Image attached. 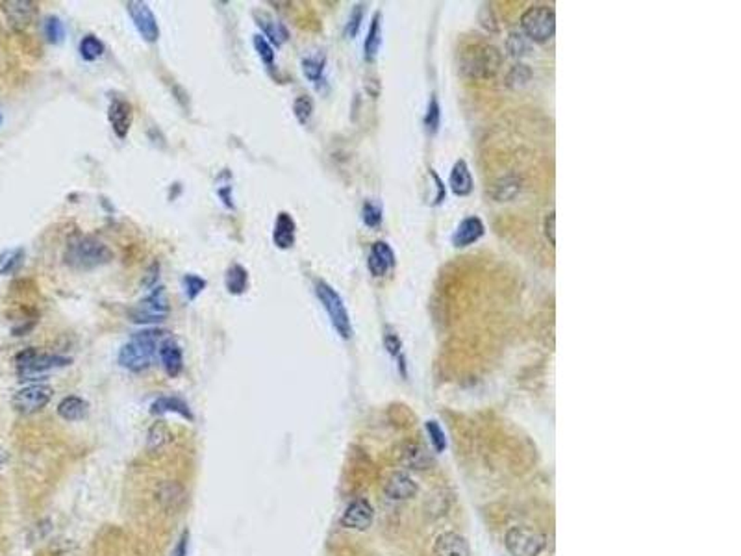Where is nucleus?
<instances>
[{"label": "nucleus", "instance_id": "1", "mask_svg": "<svg viewBox=\"0 0 741 556\" xmlns=\"http://www.w3.org/2000/svg\"><path fill=\"white\" fill-rule=\"evenodd\" d=\"M167 336H171V334L164 329H158V327H146L139 332H134L130 339L119 349V365L132 371V373H141V371L149 369L150 364L158 356L159 343L164 342Z\"/></svg>", "mask_w": 741, "mask_h": 556}, {"label": "nucleus", "instance_id": "2", "mask_svg": "<svg viewBox=\"0 0 741 556\" xmlns=\"http://www.w3.org/2000/svg\"><path fill=\"white\" fill-rule=\"evenodd\" d=\"M114 260V252L100 242L99 237L89 234H76L67 242L64 252V262L74 271H93Z\"/></svg>", "mask_w": 741, "mask_h": 556}, {"label": "nucleus", "instance_id": "3", "mask_svg": "<svg viewBox=\"0 0 741 556\" xmlns=\"http://www.w3.org/2000/svg\"><path fill=\"white\" fill-rule=\"evenodd\" d=\"M502 58L499 49L487 43H473L465 46L459 59V69L464 76L474 78V80H486L499 73Z\"/></svg>", "mask_w": 741, "mask_h": 556}, {"label": "nucleus", "instance_id": "4", "mask_svg": "<svg viewBox=\"0 0 741 556\" xmlns=\"http://www.w3.org/2000/svg\"><path fill=\"white\" fill-rule=\"evenodd\" d=\"M15 364H17V374L21 380H43V377L56 369H64L73 364V360L67 356L46 354L34 347H28L15 356Z\"/></svg>", "mask_w": 741, "mask_h": 556}, {"label": "nucleus", "instance_id": "5", "mask_svg": "<svg viewBox=\"0 0 741 556\" xmlns=\"http://www.w3.org/2000/svg\"><path fill=\"white\" fill-rule=\"evenodd\" d=\"M169 314H171V306H169L165 287L154 286L149 295L128 308L126 315L130 323L141 324V327H154V324L167 321Z\"/></svg>", "mask_w": 741, "mask_h": 556}, {"label": "nucleus", "instance_id": "6", "mask_svg": "<svg viewBox=\"0 0 741 556\" xmlns=\"http://www.w3.org/2000/svg\"><path fill=\"white\" fill-rule=\"evenodd\" d=\"M315 295H317L319 302L323 304L324 312L330 317V323H332L337 336L343 337V339H350L354 330H352L349 310H347L342 295L324 280H315Z\"/></svg>", "mask_w": 741, "mask_h": 556}, {"label": "nucleus", "instance_id": "7", "mask_svg": "<svg viewBox=\"0 0 741 556\" xmlns=\"http://www.w3.org/2000/svg\"><path fill=\"white\" fill-rule=\"evenodd\" d=\"M524 36L534 43H547L554 37L556 14L550 6H532L521 17Z\"/></svg>", "mask_w": 741, "mask_h": 556}, {"label": "nucleus", "instance_id": "8", "mask_svg": "<svg viewBox=\"0 0 741 556\" xmlns=\"http://www.w3.org/2000/svg\"><path fill=\"white\" fill-rule=\"evenodd\" d=\"M545 545V534L527 527H512L506 532V549L512 556H539Z\"/></svg>", "mask_w": 741, "mask_h": 556}, {"label": "nucleus", "instance_id": "9", "mask_svg": "<svg viewBox=\"0 0 741 556\" xmlns=\"http://www.w3.org/2000/svg\"><path fill=\"white\" fill-rule=\"evenodd\" d=\"M52 395H54V389L50 388L49 384H30L11 397V406L19 414H36L49 404Z\"/></svg>", "mask_w": 741, "mask_h": 556}, {"label": "nucleus", "instance_id": "10", "mask_svg": "<svg viewBox=\"0 0 741 556\" xmlns=\"http://www.w3.org/2000/svg\"><path fill=\"white\" fill-rule=\"evenodd\" d=\"M126 9L130 19H132L134 26H136L137 34L141 36L143 41L150 43V45H152V43H158L159 24L156 15L152 14V9L149 8V4H146V2L132 0V2H128L126 4Z\"/></svg>", "mask_w": 741, "mask_h": 556}, {"label": "nucleus", "instance_id": "11", "mask_svg": "<svg viewBox=\"0 0 741 556\" xmlns=\"http://www.w3.org/2000/svg\"><path fill=\"white\" fill-rule=\"evenodd\" d=\"M108 121L115 136H117L119 139H124V137L128 136V132H130V128H132L134 123L132 104L128 101H124V99H121V96H114L108 106Z\"/></svg>", "mask_w": 741, "mask_h": 556}, {"label": "nucleus", "instance_id": "12", "mask_svg": "<svg viewBox=\"0 0 741 556\" xmlns=\"http://www.w3.org/2000/svg\"><path fill=\"white\" fill-rule=\"evenodd\" d=\"M2 14L11 30H24L36 17L37 4L30 0H9L2 4Z\"/></svg>", "mask_w": 741, "mask_h": 556}, {"label": "nucleus", "instance_id": "13", "mask_svg": "<svg viewBox=\"0 0 741 556\" xmlns=\"http://www.w3.org/2000/svg\"><path fill=\"white\" fill-rule=\"evenodd\" d=\"M374 520V508L367 499H356L345 508L342 515V525L345 529L367 530Z\"/></svg>", "mask_w": 741, "mask_h": 556}, {"label": "nucleus", "instance_id": "14", "mask_svg": "<svg viewBox=\"0 0 741 556\" xmlns=\"http://www.w3.org/2000/svg\"><path fill=\"white\" fill-rule=\"evenodd\" d=\"M369 273L377 278L386 277L395 267V252L386 242H374L367 258Z\"/></svg>", "mask_w": 741, "mask_h": 556}, {"label": "nucleus", "instance_id": "15", "mask_svg": "<svg viewBox=\"0 0 741 556\" xmlns=\"http://www.w3.org/2000/svg\"><path fill=\"white\" fill-rule=\"evenodd\" d=\"M158 358L159 362H161V365H164L165 373H167L171 379H176L178 374L184 371L182 347L178 345V342L174 337L167 336L164 342L159 343Z\"/></svg>", "mask_w": 741, "mask_h": 556}, {"label": "nucleus", "instance_id": "16", "mask_svg": "<svg viewBox=\"0 0 741 556\" xmlns=\"http://www.w3.org/2000/svg\"><path fill=\"white\" fill-rule=\"evenodd\" d=\"M254 19L256 24L262 30V36L273 45V49L274 46L280 49L282 45H286L287 39H289V30H287L286 24L280 23L273 15L265 14V11H254Z\"/></svg>", "mask_w": 741, "mask_h": 556}, {"label": "nucleus", "instance_id": "17", "mask_svg": "<svg viewBox=\"0 0 741 556\" xmlns=\"http://www.w3.org/2000/svg\"><path fill=\"white\" fill-rule=\"evenodd\" d=\"M484 232H486V227H484L480 217H477V215L465 217V219L458 224L454 234H452V245L458 247V249L473 245V243H477L478 239L484 236Z\"/></svg>", "mask_w": 741, "mask_h": 556}, {"label": "nucleus", "instance_id": "18", "mask_svg": "<svg viewBox=\"0 0 741 556\" xmlns=\"http://www.w3.org/2000/svg\"><path fill=\"white\" fill-rule=\"evenodd\" d=\"M297 239V223L287 212H280L274 219L273 228V243L280 251H287L295 245Z\"/></svg>", "mask_w": 741, "mask_h": 556}, {"label": "nucleus", "instance_id": "19", "mask_svg": "<svg viewBox=\"0 0 741 556\" xmlns=\"http://www.w3.org/2000/svg\"><path fill=\"white\" fill-rule=\"evenodd\" d=\"M150 414H154V415L178 414L180 417H184V420H187V421L195 420V417H193L192 408H189V404L184 401L182 397H176V395L158 397V399L150 404Z\"/></svg>", "mask_w": 741, "mask_h": 556}, {"label": "nucleus", "instance_id": "20", "mask_svg": "<svg viewBox=\"0 0 741 556\" xmlns=\"http://www.w3.org/2000/svg\"><path fill=\"white\" fill-rule=\"evenodd\" d=\"M434 556H469L467 540L456 532L442 534L434 543Z\"/></svg>", "mask_w": 741, "mask_h": 556}, {"label": "nucleus", "instance_id": "21", "mask_svg": "<svg viewBox=\"0 0 741 556\" xmlns=\"http://www.w3.org/2000/svg\"><path fill=\"white\" fill-rule=\"evenodd\" d=\"M87 414H89V402L78 395L64 397L58 404V415L69 423L86 420Z\"/></svg>", "mask_w": 741, "mask_h": 556}, {"label": "nucleus", "instance_id": "22", "mask_svg": "<svg viewBox=\"0 0 741 556\" xmlns=\"http://www.w3.org/2000/svg\"><path fill=\"white\" fill-rule=\"evenodd\" d=\"M417 493V484L406 473H395L386 484V495L395 501L412 499Z\"/></svg>", "mask_w": 741, "mask_h": 556}, {"label": "nucleus", "instance_id": "23", "mask_svg": "<svg viewBox=\"0 0 741 556\" xmlns=\"http://www.w3.org/2000/svg\"><path fill=\"white\" fill-rule=\"evenodd\" d=\"M449 186L452 193L458 197H467L469 193L473 192V177H471V171H469V165L465 164V160H458L454 164V167L450 171Z\"/></svg>", "mask_w": 741, "mask_h": 556}, {"label": "nucleus", "instance_id": "24", "mask_svg": "<svg viewBox=\"0 0 741 556\" xmlns=\"http://www.w3.org/2000/svg\"><path fill=\"white\" fill-rule=\"evenodd\" d=\"M382 46V14L377 11L371 19V26H369L367 37L364 43V56L367 61H374Z\"/></svg>", "mask_w": 741, "mask_h": 556}, {"label": "nucleus", "instance_id": "25", "mask_svg": "<svg viewBox=\"0 0 741 556\" xmlns=\"http://www.w3.org/2000/svg\"><path fill=\"white\" fill-rule=\"evenodd\" d=\"M224 286L230 295H243L249 287V271L242 264H232L224 274Z\"/></svg>", "mask_w": 741, "mask_h": 556}, {"label": "nucleus", "instance_id": "26", "mask_svg": "<svg viewBox=\"0 0 741 556\" xmlns=\"http://www.w3.org/2000/svg\"><path fill=\"white\" fill-rule=\"evenodd\" d=\"M300 67H302V73H304V76L308 78L309 82H323L324 67H327V56L321 54V52H319V54L304 56L302 61H300Z\"/></svg>", "mask_w": 741, "mask_h": 556}, {"label": "nucleus", "instance_id": "27", "mask_svg": "<svg viewBox=\"0 0 741 556\" xmlns=\"http://www.w3.org/2000/svg\"><path fill=\"white\" fill-rule=\"evenodd\" d=\"M104 51H106L104 43L100 41L96 36H93V34H87V36H84L82 39H80V45H78L80 58H82L84 61H89V64H91V61H96L99 58H102Z\"/></svg>", "mask_w": 741, "mask_h": 556}, {"label": "nucleus", "instance_id": "28", "mask_svg": "<svg viewBox=\"0 0 741 556\" xmlns=\"http://www.w3.org/2000/svg\"><path fill=\"white\" fill-rule=\"evenodd\" d=\"M43 34H45L46 41L52 43V45H59V43H64L67 30H65L61 19L56 17V15H49L43 21Z\"/></svg>", "mask_w": 741, "mask_h": 556}, {"label": "nucleus", "instance_id": "29", "mask_svg": "<svg viewBox=\"0 0 741 556\" xmlns=\"http://www.w3.org/2000/svg\"><path fill=\"white\" fill-rule=\"evenodd\" d=\"M519 192H521V180H519L517 177H506L502 178L500 182H497L495 193H493V195H495L497 201L504 202L515 199V197L519 195Z\"/></svg>", "mask_w": 741, "mask_h": 556}, {"label": "nucleus", "instance_id": "30", "mask_svg": "<svg viewBox=\"0 0 741 556\" xmlns=\"http://www.w3.org/2000/svg\"><path fill=\"white\" fill-rule=\"evenodd\" d=\"M24 262V249H9V251L0 254V274H11L23 265Z\"/></svg>", "mask_w": 741, "mask_h": 556}, {"label": "nucleus", "instance_id": "31", "mask_svg": "<svg viewBox=\"0 0 741 556\" xmlns=\"http://www.w3.org/2000/svg\"><path fill=\"white\" fill-rule=\"evenodd\" d=\"M252 45H254V51L258 52V58L262 59V64L267 69H273L274 58H277V52H274L273 45H271L262 34L252 36Z\"/></svg>", "mask_w": 741, "mask_h": 556}, {"label": "nucleus", "instance_id": "32", "mask_svg": "<svg viewBox=\"0 0 741 556\" xmlns=\"http://www.w3.org/2000/svg\"><path fill=\"white\" fill-rule=\"evenodd\" d=\"M314 110H315L314 99H312L309 95H299L295 101H293V114H295L297 121H299L300 124L309 123V119H312V115H314Z\"/></svg>", "mask_w": 741, "mask_h": 556}, {"label": "nucleus", "instance_id": "33", "mask_svg": "<svg viewBox=\"0 0 741 556\" xmlns=\"http://www.w3.org/2000/svg\"><path fill=\"white\" fill-rule=\"evenodd\" d=\"M182 286H184V293H186L187 297V301H197V297L200 295V293L204 292L206 286H208V282H206V278L199 277V274L195 273H187L184 274L182 278Z\"/></svg>", "mask_w": 741, "mask_h": 556}, {"label": "nucleus", "instance_id": "34", "mask_svg": "<svg viewBox=\"0 0 741 556\" xmlns=\"http://www.w3.org/2000/svg\"><path fill=\"white\" fill-rule=\"evenodd\" d=\"M159 499L167 508H178L184 502V490L178 484H165L159 490Z\"/></svg>", "mask_w": 741, "mask_h": 556}, {"label": "nucleus", "instance_id": "35", "mask_svg": "<svg viewBox=\"0 0 741 556\" xmlns=\"http://www.w3.org/2000/svg\"><path fill=\"white\" fill-rule=\"evenodd\" d=\"M439 124H442V108L436 95H432V99L428 101L427 115H424V128L428 134H436L439 130Z\"/></svg>", "mask_w": 741, "mask_h": 556}, {"label": "nucleus", "instance_id": "36", "mask_svg": "<svg viewBox=\"0 0 741 556\" xmlns=\"http://www.w3.org/2000/svg\"><path fill=\"white\" fill-rule=\"evenodd\" d=\"M362 221L367 228H378L382 224V206L374 201H367L362 208Z\"/></svg>", "mask_w": 741, "mask_h": 556}, {"label": "nucleus", "instance_id": "37", "mask_svg": "<svg viewBox=\"0 0 741 556\" xmlns=\"http://www.w3.org/2000/svg\"><path fill=\"white\" fill-rule=\"evenodd\" d=\"M169 438H171V434H169L167 427L161 423H156L149 430V449H161L169 442Z\"/></svg>", "mask_w": 741, "mask_h": 556}, {"label": "nucleus", "instance_id": "38", "mask_svg": "<svg viewBox=\"0 0 741 556\" xmlns=\"http://www.w3.org/2000/svg\"><path fill=\"white\" fill-rule=\"evenodd\" d=\"M427 432L430 436V442H432L434 449L437 452H443L447 449V438L445 432L442 430L437 421H427Z\"/></svg>", "mask_w": 741, "mask_h": 556}, {"label": "nucleus", "instance_id": "39", "mask_svg": "<svg viewBox=\"0 0 741 556\" xmlns=\"http://www.w3.org/2000/svg\"><path fill=\"white\" fill-rule=\"evenodd\" d=\"M364 14H365V6L364 4H356L354 8H352V11H350L349 21H347V28H345L347 36H349V37H356V36H358L359 26H362V21H364Z\"/></svg>", "mask_w": 741, "mask_h": 556}, {"label": "nucleus", "instance_id": "40", "mask_svg": "<svg viewBox=\"0 0 741 556\" xmlns=\"http://www.w3.org/2000/svg\"><path fill=\"white\" fill-rule=\"evenodd\" d=\"M528 80H530V69L527 65H515L508 74V86L512 87H523Z\"/></svg>", "mask_w": 741, "mask_h": 556}, {"label": "nucleus", "instance_id": "41", "mask_svg": "<svg viewBox=\"0 0 741 556\" xmlns=\"http://www.w3.org/2000/svg\"><path fill=\"white\" fill-rule=\"evenodd\" d=\"M384 347H386L387 352H389L392 356H395V358H399L400 356V351H402V342H400V337L397 336L392 329H387L386 334H384Z\"/></svg>", "mask_w": 741, "mask_h": 556}, {"label": "nucleus", "instance_id": "42", "mask_svg": "<svg viewBox=\"0 0 741 556\" xmlns=\"http://www.w3.org/2000/svg\"><path fill=\"white\" fill-rule=\"evenodd\" d=\"M508 51L514 56H523L528 51L527 43H524V37L521 34H512L508 41Z\"/></svg>", "mask_w": 741, "mask_h": 556}, {"label": "nucleus", "instance_id": "43", "mask_svg": "<svg viewBox=\"0 0 741 556\" xmlns=\"http://www.w3.org/2000/svg\"><path fill=\"white\" fill-rule=\"evenodd\" d=\"M554 212H550L549 215H547V219H545V236L549 237V242L550 245H554L556 243V234H554V223H556V217H554Z\"/></svg>", "mask_w": 741, "mask_h": 556}, {"label": "nucleus", "instance_id": "44", "mask_svg": "<svg viewBox=\"0 0 741 556\" xmlns=\"http://www.w3.org/2000/svg\"><path fill=\"white\" fill-rule=\"evenodd\" d=\"M187 545H189V532L184 530L182 536H180V540H178L176 547H174L173 556H187Z\"/></svg>", "mask_w": 741, "mask_h": 556}, {"label": "nucleus", "instance_id": "45", "mask_svg": "<svg viewBox=\"0 0 741 556\" xmlns=\"http://www.w3.org/2000/svg\"><path fill=\"white\" fill-rule=\"evenodd\" d=\"M430 174H432L434 182H436V186H437V197H436V201H434V204H439V202H442L443 199H445V186H443L442 178L437 177V174L434 173L432 169H430Z\"/></svg>", "mask_w": 741, "mask_h": 556}, {"label": "nucleus", "instance_id": "46", "mask_svg": "<svg viewBox=\"0 0 741 556\" xmlns=\"http://www.w3.org/2000/svg\"><path fill=\"white\" fill-rule=\"evenodd\" d=\"M8 462V452H6V449L2 445H0V470L4 467V464Z\"/></svg>", "mask_w": 741, "mask_h": 556}, {"label": "nucleus", "instance_id": "47", "mask_svg": "<svg viewBox=\"0 0 741 556\" xmlns=\"http://www.w3.org/2000/svg\"><path fill=\"white\" fill-rule=\"evenodd\" d=\"M0 123H2V114H0Z\"/></svg>", "mask_w": 741, "mask_h": 556}]
</instances>
